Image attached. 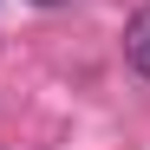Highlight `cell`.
Wrapping results in <instances>:
<instances>
[{"label":"cell","mask_w":150,"mask_h":150,"mask_svg":"<svg viewBox=\"0 0 150 150\" xmlns=\"http://www.w3.org/2000/svg\"><path fill=\"white\" fill-rule=\"evenodd\" d=\"M124 59H131L137 79H150V7H137L131 26H124Z\"/></svg>","instance_id":"obj_1"}]
</instances>
